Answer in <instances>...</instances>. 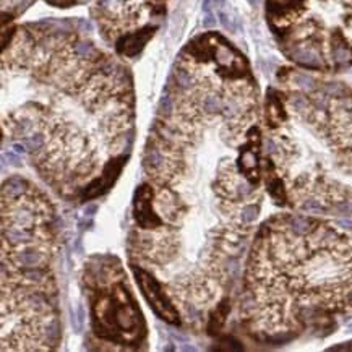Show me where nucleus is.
<instances>
[{
	"mask_svg": "<svg viewBox=\"0 0 352 352\" xmlns=\"http://www.w3.org/2000/svg\"><path fill=\"white\" fill-rule=\"evenodd\" d=\"M229 312H231V300L229 297H224L223 300L216 305V309L211 312L210 318H208V327H206V331L208 335L214 336L223 329V327L226 324V320L229 317Z\"/></svg>",
	"mask_w": 352,
	"mask_h": 352,
	"instance_id": "1a4fd4ad",
	"label": "nucleus"
},
{
	"mask_svg": "<svg viewBox=\"0 0 352 352\" xmlns=\"http://www.w3.org/2000/svg\"><path fill=\"white\" fill-rule=\"evenodd\" d=\"M49 6L57 7V8H69L74 7L76 3V0H46Z\"/></svg>",
	"mask_w": 352,
	"mask_h": 352,
	"instance_id": "9d476101",
	"label": "nucleus"
},
{
	"mask_svg": "<svg viewBox=\"0 0 352 352\" xmlns=\"http://www.w3.org/2000/svg\"><path fill=\"white\" fill-rule=\"evenodd\" d=\"M155 33L156 26L146 25L137 31H132V33L122 34L116 43V51L117 54L125 57L138 56V54L143 51V47L148 44V41L155 36Z\"/></svg>",
	"mask_w": 352,
	"mask_h": 352,
	"instance_id": "6e6552de",
	"label": "nucleus"
},
{
	"mask_svg": "<svg viewBox=\"0 0 352 352\" xmlns=\"http://www.w3.org/2000/svg\"><path fill=\"white\" fill-rule=\"evenodd\" d=\"M133 214L138 226L144 231L160 228L162 221L153 206V188L148 184L140 185L133 197Z\"/></svg>",
	"mask_w": 352,
	"mask_h": 352,
	"instance_id": "39448f33",
	"label": "nucleus"
},
{
	"mask_svg": "<svg viewBox=\"0 0 352 352\" xmlns=\"http://www.w3.org/2000/svg\"><path fill=\"white\" fill-rule=\"evenodd\" d=\"M142 314L135 305L132 296L124 284H116L111 294H101L93 302V327L94 331L104 340L127 342L144 335Z\"/></svg>",
	"mask_w": 352,
	"mask_h": 352,
	"instance_id": "f03ea898",
	"label": "nucleus"
},
{
	"mask_svg": "<svg viewBox=\"0 0 352 352\" xmlns=\"http://www.w3.org/2000/svg\"><path fill=\"white\" fill-rule=\"evenodd\" d=\"M309 0H266V20L278 38H283L305 16Z\"/></svg>",
	"mask_w": 352,
	"mask_h": 352,
	"instance_id": "20e7f679",
	"label": "nucleus"
},
{
	"mask_svg": "<svg viewBox=\"0 0 352 352\" xmlns=\"http://www.w3.org/2000/svg\"><path fill=\"white\" fill-rule=\"evenodd\" d=\"M125 161H127L125 156L112 157V160L104 166V169H102V174L85 187V190L81 192V200L87 201L93 200V198H96L99 195H104L112 185H114L116 180L119 179L122 169H124L125 166Z\"/></svg>",
	"mask_w": 352,
	"mask_h": 352,
	"instance_id": "0eeeda50",
	"label": "nucleus"
},
{
	"mask_svg": "<svg viewBox=\"0 0 352 352\" xmlns=\"http://www.w3.org/2000/svg\"><path fill=\"white\" fill-rule=\"evenodd\" d=\"M132 272L135 274V279H137L140 289H142L144 299H146L151 309L155 310L157 317L164 320L166 323L179 324L180 320H179L177 310L174 309L173 302L169 300V297L164 294V291H162L161 284L157 283V279H155V276H153L151 273H148L146 270L140 268L137 265L132 266Z\"/></svg>",
	"mask_w": 352,
	"mask_h": 352,
	"instance_id": "7ed1b4c3",
	"label": "nucleus"
},
{
	"mask_svg": "<svg viewBox=\"0 0 352 352\" xmlns=\"http://www.w3.org/2000/svg\"><path fill=\"white\" fill-rule=\"evenodd\" d=\"M352 310V221L274 214L256 232L241 315L263 342L284 344Z\"/></svg>",
	"mask_w": 352,
	"mask_h": 352,
	"instance_id": "f257e3e1",
	"label": "nucleus"
},
{
	"mask_svg": "<svg viewBox=\"0 0 352 352\" xmlns=\"http://www.w3.org/2000/svg\"><path fill=\"white\" fill-rule=\"evenodd\" d=\"M155 2H156V3H161V2H164V0H155Z\"/></svg>",
	"mask_w": 352,
	"mask_h": 352,
	"instance_id": "9b49d317",
	"label": "nucleus"
},
{
	"mask_svg": "<svg viewBox=\"0 0 352 352\" xmlns=\"http://www.w3.org/2000/svg\"><path fill=\"white\" fill-rule=\"evenodd\" d=\"M289 122L287 94L276 88H268L265 98V125L270 132H276Z\"/></svg>",
	"mask_w": 352,
	"mask_h": 352,
	"instance_id": "423d86ee",
	"label": "nucleus"
}]
</instances>
